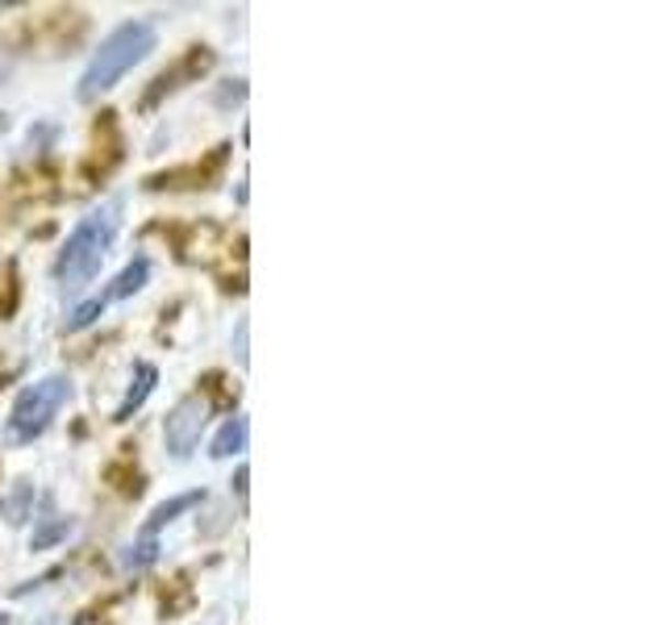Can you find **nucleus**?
Wrapping results in <instances>:
<instances>
[{
  "mask_svg": "<svg viewBox=\"0 0 667 625\" xmlns=\"http://www.w3.org/2000/svg\"><path fill=\"white\" fill-rule=\"evenodd\" d=\"M117 221H122V205H117V201H109V205L92 208L80 226L71 229L67 247H63L59 259H55V280H59L63 288L67 292L83 288V284L101 271L104 254H109V247H113Z\"/></svg>",
  "mask_w": 667,
  "mask_h": 625,
  "instance_id": "nucleus-1",
  "label": "nucleus"
},
{
  "mask_svg": "<svg viewBox=\"0 0 667 625\" xmlns=\"http://www.w3.org/2000/svg\"><path fill=\"white\" fill-rule=\"evenodd\" d=\"M155 50V25L150 21H125L109 38L101 42V50L92 55V63L80 76V101H97L101 92H109L122 80L129 67H138Z\"/></svg>",
  "mask_w": 667,
  "mask_h": 625,
  "instance_id": "nucleus-2",
  "label": "nucleus"
},
{
  "mask_svg": "<svg viewBox=\"0 0 667 625\" xmlns=\"http://www.w3.org/2000/svg\"><path fill=\"white\" fill-rule=\"evenodd\" d=\"M67 396H71V379L67 375H46L38 384H30L25 393L13 400V413H9V438L13 442H30V438H38L55 413H59L63 405H67Z\"/></svg>",
  "mask_w": 667,
  "mask_h": 625,
  "instance_id": "nucleus-3",
  "label": "nucleus"
},
{
  "mask_svg": "<svg viewBox=\"0 0 667 625\" xmlns=\"http://www.w3.org/2000/svg\"><path fill=\"white\" fill-rule=\"evenodd\" d=\"M208 421V400L205 396H184L163 421V438H167V451L176 458H188L196 451V442H201V430H205Z\"/></svg>",
  "mask_w": 667,
  "mask_h": 625,
  "instance_id": "nucleus-4",
  "label": "nucleus"
},
{
  "mask_svg": "<svg viewBox=\"0 0 667 625\" xmlns=\"http://www.w3.org/2000/svg\"><path fill=\"white\" fill-rule=\"evenodd\" d=\"M208 67H213V55H208L205 46H192V55H188L176 71H163L159 80H155V88H150V96H146V104H155L163 92H176L180 88V80H192V76H205Z\"/></svg>",
  "mask_w": 667,
  "mask_h": 625,
  "instance_id": "nucleus-5",
  "label": "nucleus"
},
{
  "mask_svg": "<svg viewBox=\"0 0 667 625\" xmlns=\"http://www.w3.org/2000/svg\"><path fill=\"white\" fill-rule=\"evenodd\" d=\"M226 150H229V146H217V150L208 155L205 167H188V171H171V175H150V180H146V188H180V180H196L192 188H205L208 175H217V167L226 163Z\"/></svg>",
  "mask_w": 667,
  "mask_h": 625,
  "instance_id": "nucleus-6",
  "label": "nucleus"
},
{
  "mask_svg": "<svg viewBox=\"0 0 667 625\" xmlns=\"http://www.w3.org/2000/svg\"><path fill=\"white\" fill-rule=\"evenodd\" d=\"M155 379H159V372L150 367V363H138L134 367V384H129V393H125V400L117 405V413H113V421H129V417L143 409V400L150 396V388H155Z\"/></svg>",
  "mask_w": 667,
  "mask_h": 625,
  "instance_id": "nucleus-7",
  "label": "nucleus"
},
{
  "mask_svg": "<svg viewBox=\"0 0 667 625\" xmlns=\"http://www.w3.org/2000/svg\"><path fill=\"white\" fill-rule=\"evenodd\" d=\"M247 417H229L226 425L217 430V438H213V446H208V455L213 458H229V455H238L242 446H247Z\"/></svg>",
  "mask_w": 667,
  "mask_h": 625,
  "instance_id": "nucleus-8",
  "label": "nucleus"
},
{
  "mask_svg": "<svg viewBox=\"0 0 667 625\" xmlns=\"http://www.w3.org/2000/svg\"><path fill=\"white\" fill-rule=\"evenodd\" d=\"M30 509H34V484H30V479H18V484L9 488V497L0 500V518L9 521V525H21V521L30 518Z\"/></svg>",
  "mask_w": 667,
  "mask_h": 625,
  "instance_id": "nucleus-9",
  "label": "nucleus"
},
{
  "mask_svg": "<svg viewBox=\"0 0 667 625\" xmlns=\"http://www.w3.org/2000/svg\"><path fill=\"white\" fill-rule=\"evenodd\" d=\"M192 504H201V492H184V497H171V500H163L155 513H150V521L143 525V538H155L159 530H163L167 521H176L184 509H192Z\"/></svg>",
  "mask_w": 667,
  "mask_h": 625,
  "instance_id": "nucleus-10",
  "label": "nucleus"
},
{
  "mask_svg": "<svg viewBox=\"0 0 667 625\" xmlns=\"http://www.w3.org/2000/svg\"><path fill=\"white\" fill-rule=\"evenodd\" d=\"M146 275H150V263H146V259H134V263H129V268H125L122 275L113 280L109 296H113V300H125V296H134V292L146 284Z\"/></svg>",
  "mask_w": 667,
  "mask_h": 625,
  "instance_id": "nucleus-11",
  "label": "nucleus"
},
{
  "mask_svg": "<svg viewBox=\"0 0 667 625\" xmlns=\"http://www.w3.org/2000/svg\"><path fill=\"white\" fill-rule=\"evenodd\" d=\"M155 559H159V542H155V538H138L122 555V562L129 567V571H143V567H150Z\"/></svg>",
  "mask_w": 667,
  "mask_h": 625,
  "instance_id": "nucleus-12",
  "label": "nucleus"
},
{
  "mask_svg": "<svg viewBox=\"0 0 667 625\" xmlns=\"http://www.w3.org/2000/svg\"><path fill=\"white\" fill-rule=\"evenodd\" d=\"M109 300H113L109 292H101V296H92V300H83L80 309L71 312V321H67V330H88V326H92V321H97V317H101V312H104V305H109Z\"/></svg>",
  "mask_w": 667,
  "mask_h": 625,
  "instance_id": "nucleus-13",
  "label": "nucleus"
},
{
  "mask_svg": "<svg viewBox=\"0 0 667 625\" xmlns=\"http://www.w3.org/2000/svg\"><path fill=\"white\" fill-rule=\"evenodd\" d=\"M67 530H71V521H67V518H50V521H46V525L38 530V534H34V542H30V546H34V550H46L50 542L67 538Z\"/></svg>",
  "mask_w": 667,
  "mask_h": 625,
  "instance_id": "nucleus-14",
  "label": "nucleus"
},
{
  "mask_svg": "<svg viewBox=\"0 0 667 625\" xmlns=\"http://www.w3.org/2000/svg\"><path fill=\"white\" fill-rule=\"evenodd\" d=\"M0 288H18V271H13V263L0 268ZM13 305H18V296H0V317H9Z\"/></svg>",
  "mask_w": 667,
  "mask_h": 625,
  "instance_id": "nucleus-15",
  "label": "nucleus"
},
{
  "mask_svg": "<svg viewBox=\"0 0 667 625\" xmlns=\"http://www.w3.org/2000/svg\"><path fill=\"white\" fill-rule=\"evenodd\" d=\"M205 388H213V400H217V405H234V400H238V388H226L222 375H208Z\"/></svg>",
  "mask_w": 667,
  "mask_h": 625,
  "instance_id": "nucleus-16",
  "label": "nucleus"
},
{
  "mask_svg": "<svg viewBox=\"0 0 667 625\" xmlns=\"http://www.w3.org/2000/svg\"><path fill=\"white\" fill-rule=\"evenodd\" d=\"M242 96H247V83H242V80H234V88H226V92L217 96V104H238V101H242Z\"/></svg>",
  "mask_w": 667,
  "mask_h": 625,
  "instance_id": "nucleus-17",
  "label": "nucleus"
},
{
  "mask_svg": "<svg viewBox=\"0 0 667 625\" xmlns=\"http://www.w3.org/2000/svg\"><path fill=\"white\" fill-rule=\"evenodd\" d=\"M247 476H250L247 467H238V497H247Z\"/></svg>",
  "mask_w": 667,
  "mask_h": 625,
  "instance_id": "nucleus-18",
  "label": "nucleus"
},
{
  "mask_svg": "<svg viewBox=\"0 0 667 625\" xmlns=\"http://www.w3.org/2000/svg\"><path fill=\"white\" fill-rule=\"evenodd\" d=\"M0 625H18V617H9V613H0Z\"/></svg>",
  "mask_w": 667,
  "mask_h": 625,
  "instance_id": "nucleus-19",
  "label": "nucleus"
}]
</instances>
